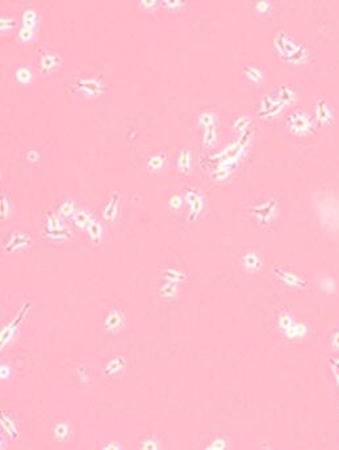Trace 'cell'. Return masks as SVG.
Wrapping results in <instances>:
<instances>
[{
  "label": "cell",
  "instance_id": "6da1fadb",
  "mask_svg": "<svg viewBox=\"0 0 339 450\" xmlns=\"http://www.w3.org/2000/svg\"><path fill=\"white\" fill-rule=\"evenodd\" d=\"M73 91L84 99H96L105 94V84L100 78H79L73 84Z\"/></svg>",
  "mask_w": 339,
  "mask_h": 450
},
{
  "label": "cell",
  "instance_id": "5b68a950",
  "mask_svg": "<svg viewBox=\"0 0 339 450\" xmlns=\"http://www.w3.org/2000/svg\"><path fill=\"white\" fill-rule=\"evenodd\" d=\"M62 66V58L58 53L52 50H46L40 56L38 59V69L41 74H52Z\"/></svg>",
  "mask_w": 339,
  "mask_h": 450
},
{
  "label": "cell",
  "instance_id": "f546056e",
  "mask_svg": "<svg viewBox=\"0 0 339 450\" xmlns=\"http://www.w3.org/2000/svg\"><path fill=\"white\" fill-rule=\"evenodd\" d=\"M36 37V32L33 31H29V29H25V28H19L18 32V40L21 42V44H29L35 40Z\"/></svg>",
  "mask_w": 339,
  "mask_h": 450
},
{
  "label": "cell",
  "instance_id": "e0dca14e",
  "mask_svg": "<svg viewBox=\"0 0 339 450\" xmlns=\"http://www.w3.org/2000/svg\"><path fill=\"white\" fill-rule=\"evenodd\" d=\"M45 232H56V231H61V229L66 228L63 225L62 220H61V216L56 215L53 212H48L45 215Z\"/></svg>",
  "mask_w": 339,
  "mask_h": 450
},
{
  "label": "cell",
  "instance_id": "836d02e7",
  "mask_svg": "<svg viewBox=\"0 0 339 450\" xmlns=\"http://www.w3.org/2000/svg\"><path fill=\"white\" fill-rule=\"evenodd\" d=\"M11 200L7 195H2V218H7L11 212Z\"/></svg>",
  "mask_w": 339,
  "mask_h": 450
},
{
  "label": "cell",
  "instance_id": "ffe728a7",
  "mask_svg": "<svg viewBox=\"0 0 339 450\" xmlns=\"http://www.w3.org/2000/svg\"><path fill=\"white\" fill-rule=\"evenodd\" d=\"M15 79L20 84H31L33 80V74L29 66H20L15 71Z\"/></svg>",
  "mask_w": 339,
  "mask_h": 450
},
{
  "label": "cell",
  "instance_id": "1f68e13d",
  "mask_svg": "<svg viewBox=\"0 0 339 450\" xmlns=\"http://www.w3.org/2000/svg\"><path fill=\"white\" fill-rule=\"evenodd\" d=\"M159 292L163 296H166V298H173V296H175L178 294V283L166 281V283H164V286H162Z\"/></svg>",
  "mask_w": 339,
  "mask_h": 450
},
{
  "label": "cell",
  "instance_id": "d6986e66",
  "mask_svg": "<svg viewBox=\"0 0 339 450\" xmlns=\"http://www.w3.org/2000/svg\"><path fill=\"white\" fill-rule=\"evenodd\" d=\"M70 237H71V233H70V231L67 228L56 231V232H44V239L56 244L65 243Z\"/></svg>",
  "mask_w": 339,
  "mask_h": 450
},
{
  "label": "cell",
  "instance_id": "44dd1931",
  "mask_svg": "<svg viewBox=\"0 0 339 450\" xmlns=\"http://www.w3.org/2000/svg\"><path fill=\"white\" fill-rule=\"evenodd\" d=\"M167 162V156L164 153H159V154H152L147 160V169L151 170V171H159L163 169V166L166 165Z\"/></svg>",
  "mask_w": 339,
  "mask_h": 450
},
{
  "label": "cell",
  "instance_id": "4fadbf2b",
  "mask_svg": "<svg viewBox=\"0 0 339 450\" xmlns=\"http://www.w3.org/2000/svg\"><path fill=\"white\" fill-rule=\"evenodd\" d=\"M92 220H94V216L91 215L88 211H84V209L75 211V213L71 216V222L78 229H87V227L90 225Z\"/></svg>",
  "mask_w": 339,
  "mask_h": 450
},
{
  "label": "cell",
  "instance_id": "ac0fdd59",
  "mask_svg": "<svg viewBox=\"0 0 339 450\" xmlns=\"http://www.w3.org/2000/svg\"><path fill=\"white\" fill-rule=\"evenodd\" d=\"M277 99L284 104V105H292L296 101V92L292 87L281 86L277 91Z\"/></svg>",
  "mask_w": 339,
  "mask_h": 450
},
{
  "label": "cell",
  "instance_id": "7c38bea8",
  "mask_svg": "<svg viewBox=\"0 0 339 450\" xmlns=\"http://www.w3.org/2000/svg\"><path fill=\"white\" fill-rule=\"evenodd\" d=\"M242 71H243V75H245L246 79L249 80V82H251V83L260 84L264 80L263 71H262V69H260V67H258V66L245 65L243 66Z\"/></svg>",
  "mask_w": 339,
  "mask_h": 450
},
{
  "label": "cell",
  "instance_id": "5bb4252c",
  "mask_svg": "<svg viewBox=\"0 0 339 450\" xmlns=\"http://www.w3.org/2000/svg\"><path fill=\"white\" fill-rule=\"evenodd\" d=\"M118 203H120L118 195H112L111 199L107 201V204H105V207L103 209V217L107 221H114L116 220L118 211Z\"/></svg>",
  "mask_w": 339,
  "mask_h": 450
},
{
  "label": "cell",
  "instance_id": "cb8c5ba5",
  "mask_svg": "<svg viewBox=\"0 0 339 450\" xmlns=\"http://www.w3.org/2000/svg\"><path fill=\"white\" fill-rule=\"evenodd\" d=\"M18 27V23L16 20L10 16H2L0 19V29H2V36L7 37L11 35V32L14 31L15 28Z\"/></svg>",
  "mask_w": 339,
  "mask_h": 450
},
{
  "label": "cell",
  "instance_id": "8d00e7d4",
  "mask_svg": "<svg viewBox=\"0 0 339 450\" xmlns=\"http://www.w3.org/2000/svg\"><path fill=\"white\" fill-rule=\"evenodd\" d=\"M139 7L143 8V10L149 11V10H154L159 6V2H156V0H141L139 2Z\"/></svg>",
  "mask_w": 339,
  "mask_h": 450
},
{
  "label": "cell",
  "instance_id": "9a60e30c",
  "mask_svg": "<svg viewBox=\"0 0 339 450\" xmlns=\"http://www.w3.org/2000/svg\"><path fill=\"white\" fill-rule=\"evenodd\" d=\"M87 235H88V239L92 241L94 244H99L103 240L104 237V227L100 221H97L96 218L94 217V220L90 222V225L87 227Z\"/></svg>",
  "mask_w": 339,
  "mask_h": 450
},
{
  "label": "cell",
  "instance_id": "8992f818",
  "mask_svg": "<svg viewBox=\"0 0 339 450\" xmlns=\"http://www.w3.org/2000/svg\"><path fill=\"white\" fill-rule=\"evenodd\" d=\"M31 246V237L28 233L24 232H14L8 237L7 243L4 245V249L10 253H19L24 252Z\"/></svg>",
  "mask_w": 339,
  "mask_h": 450
},
{
  "label": "cell",
  "instance_id": "3957f363",
  "mask_svg": "<svg viewBox=\"0 0 339 450\" xmlns=\"http://www.w3.org/2000/svg\"><path fill=\"white\" fill-rule=\"evenodd\" d=\"M273 274L275 277L285 286L289 288H302L306 286V282L302 279L301 275L294 273L291 269H285L283 266H275L273 267Z\"/></svg>",
  "mask_w": 339,
  "mask_h": 450
},
{
  "label": "cell",
  "instance_id": "83f0119b",
  "mask_svg": "<svg viewBox=\"0 0 339 450\" xmlns=\"http://www.w3.org/2000/svg\"><path fill=\"white\" fill-rule=\"evenodd\" d=\"M122 369H124V361L121 358H114L108 362L105 371H107V374H118Z\"/></svg>",
  "mask_w": 339,
  "mask_h": 450
},
{
  "label": "cell",
  "instance_id": "f1b7e54d",
  "mask_svg": "<svg viewBox=\"0 0 339 450\" xmlns=\"http://www.w3.org/2000/svg\"><path fill=\"white\" fill-rule=\"evenodd\" d=\"M184 197L179 194L169 195L168 197V208L171 211H179L184 204Z\"/></svg>",
  "mask_w": 339,
  "mask_h": 450
},
{
  "label": "cell",
  "instance_id": "30bf717a",
  "mask_svg": "<svg viewBox=\"0 0 339 450\" xmlns=\"http://www.w3.org/2000/svg\"><path fill=\"white\" fill-rule=\"evenodd\" d=\"M38 24H40V15L36 10L33 8H28L25 10L21 15V28L29 29V31L36 32L38 28Z\"/></svg>",
  "mask_w": 339,
  "mask_h": 450
},
{
  "label": "cell",
  "instance_id": "7402d4cb",
  "mask_svg": "<svg viewBox=\"0 0 339 450\" xmlns=\"http://www.w3.org/2000/svg\"><path fill=\"white\" fill-rule=\"evenodd\" d=\"M75 211H76L75 201H74L73 199H70V197H66L58 207V215L61 216V217H71V216L75 213Z\"/></svg>",
  "mask_w": 339,
  "mask_h": 450
},
{
  "label": "cell",
  "instance_id": "484cf974",
  "mask_svg": "<svg viewBox=\"0 0 339 450\" xmlns=\"http://www.w3.org/2000/svg\"><path fill=\"white\" fill-rule=\"evenodd\" d=\"M198 123L201 128H209V127H216V115L211 111H205L199 115Z\"/></svg>",
  "mask_w": 339,
  "mask_h": 450
},
{
  "label": "cell",
  "instance_id": "d4e9b609",
  "mask_svg": "<svg viewBox=\"0 0 339 450\" xmlns=\"http://www.w3.org/2000/svg\"><path fill=\"white\" fill-rule=\"evenodd\" d=\"M216 142H217L216 127H209V128L204 129V132H203V145L207 146V148H212V146L216 145Z\"/></svg>",
  "mask_w": 339,
  "mask_h": 450
},
{
  "label": "cell",
  "instance_id": "8fae6325",
  "mask_svg": "<svg viewBox=\"0 0 339 450\" xmlns=\"http://www.w3.org/2000/svg\"><path fill=\"white\" fill-rule=\"evenodd\" d=\"M177 166L179 173L183 174V175H188L191 173V170H192V153H191V149H188V148L180 149L177 160Z\"/></svg>",
  "mask_w": 339,
  "mask_h": 450
},
{
  "label": "cell",
  "instance_id": "f35d334b",
  "mask_svg": "<svg viewBox=\"0 0 339 450\" xmlns=\"http://www.w3.org/2000/svg\"><path fill=\"white\" fill-rule=\"evenodd\" d=\"M103 447H109V449H118V447H121V445H120V443L108 442V443H104Z\"/></svg>",
  "mask_w": 339,
  "mask_h": 450
},
{
  "label": "cell",
  "instance_id": "9c48e42d",
  "mask_svg": "<svg viewBox=\"0 0 339 450\" xmlns=\"http://www.w3.org/2000/svg\"><path fill=\"white\" fill-rule=\"evenodd\" d=\"M332 109L326 101L325 97H319L315 103V120L322 127H326L332 123Z\"/></svg>",
  "mask_w": 339,
  "mask_h": 450
},
{
  "label": "cell",
  "instance_id": "7a4b0ae2",
  "mask_svg": "<svg viewBox=\"0 0 339 450\" xmlns=\"http://www.w3.org/2000/svg\"><path fill=\"white\" fill-rule=\"evenodd\" d=\"M285 127L293 135L306 136L313 129V119L306 112L294 111L288 116Z\"/></svg>",
  "mask_w": 339,
  "mask_h": 450
},
{
  "label": "cell",
  "instance_id": "d590c367",
  "mask_svg": "<svg viewBox=\"0 0 339 450\" xmlns=\"http://www.w3.org/2000/svg\"><path fill=\"white\" fill-rule=\"evenodd\" d=\"M25 158L28 161L29 163H37L38 161L41 160V154L38 153V150L36 149H29L25 154Z\"/></svg>",
  "mask_w": 339,
  "mask_h": 450
},
{
  "label": "cell",
  "instance_id": "4316f807",
  "mask_svg": "<svg viewBox=\"0 0 339 450\" xmlns=\"http://www.w3.org/2000/svg\"><path fill=\"white\" fill-rule=\"evenodd\" d=\"M184 277L186 275L182 271L178 270V269H174V267H169V269H167L163 273V279L167 282H173V283H179V282L183 281Z\"/></svg>",
  "mask_w": 339,
  "mask_h": 450
},
{
  "label": "cell",
  "instance_id": "277c9868",
  "mask_svg": "<svg viewBox=\"0 0 339 450\" xmlns=\"http://www.w3.org/2000/svg\"><path fill=\"white\" fill-rule=\"evenodd\" d=\"M125 326V316L122 313L121 308L118 307H112L111 309H108L107 315H105V319H104V329L107 330V333H111V334H116L120 330H122V328Z\"/></svg>",
  "mask_w": 339,
  "mask_h": 450
},
{
  "label": "cell",
  "instance_id": "603a6c76",
  "mask_svg": "<svg viewBox=\"0 0 339 450\" xmlns=\"http://www.w3.org/2000/svg\"><path fill=\"white\" fill-rule=\"evenodd\" d=\"M71 434V429L67 422H57L54 425V436L58 441H66Z\"/></svg>",
  "mask_w": 339,
  "mask_h": 450
},
{
  "label": "cell",
  "instance_id": "e575fe53",
  "mask_svg": "<svg viewBox=\"0 0 339 450\" xmlns=\"http://www.w3.org/2000/svg\"><path fill=\"white\" fill-rule=\"evenodd\" d=\"M250 123H251V120H250L249 118H243L242 116V118L237 119L236 122H234V124H233V127H234L237 131L243 132V131H247V127L250 125Z\"/></svg>",
  "mask_w": 339,
  "mask_h": 450
},
{
  "label": "cell",
  "instance_id": "2e32d148",
  "mask_svg": "<svg viewBox=\"0 0 339 450\" xmlns=\"http://www.w3.org/2000/svg\"><path fill=\"white\" fill-rule=\"evenodd\" d=\"M242 263L246 270L256 271L259 270L260 265H262V258H260L259 254L255 253V252H249V253H246L245 256H243Z\"/></svg>",
  "mask_w": 339,
  "mask_h": 450
},
{
  "label": "cell",
  "instance_id": "4dcf8cb0",
  "mask_svg": "<svg viewBox=\"0 0 339 450\" xmlns=\"http://www.w3.org/2000/svg\"><path fill=\"white\" fill-rule=\"evenodd\" d=\"M163 7L168 10L169 12H178V11L183 10L186 6V2H179V0H163L160 2Z\"/></svg>",
  "mask_w": 339,
  "mask_h": 450
},
{
  "label": "cell",
  "instance_id": "ba28073f",
  "mask_svg": "<svg viewBox=\"0 0 339 450\" xmlns=\"http://www.w3.org/2000/svg\"><path fill=\"white\" fill-rule=\"evenodd\" d=\"M184 200L190 204L191 220H196L200 213L204 211V196L196 190H188L184 194Z\"/></svg>",
  "mask_w": 339,
  "mask_h": 450
},
{
  "label": "cell",
  "instance_id": "74e56055",
  "mask_svg": "<svg viewBox=\"0 0 339 450\" xmlns=\"http://www.w3.org/2000/svg\"><path fill=\"white\" fill-rule=\"evenodd\" d=\"M142 447H143V449H158V442H156V441L150 440V438H147L145 442L142 443Z\"/></svg>",
  "mask_w": 339,
  "mask_h": 450
},
{
  "label": "cell",
  "instance_id": "52a82bcc",
  "mask_svg": "<svg viewBox=\"0 0 339 450\" xmlns=\"http://www.w3.org/2000/svg\"><path fill=\"white\" fill-rule=\"evenodd\" d=\"M285 107L279 99H272L271 96H264L260 101L259 116L263 119H272L283 112Z\"/></svg>",
  "mask_w": 339,
  "mask_h": 450
},
{
  "label": "cell",
  "instance_id": "d6a6232c",
  "mask_svg": "<svg viewBox=\"0 0 339 450\" xmlns=\"http://www.w3.org/2000/svg\"><path fill=\"white\" fill-rule=\"evenodd\" d=\"M254 11L260 15L270 14L271 11H272V3L271 2H258L254 6Z\"/></svg>",
  "mask_w": 339,
  "mask_h": 450
}]
</instances>
